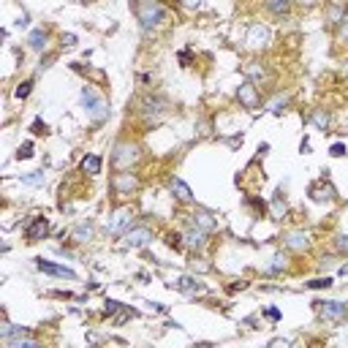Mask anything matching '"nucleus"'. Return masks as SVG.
Segmentation results:
<instances>
[{
    "mask_svg": "<svg viewBox=\"0 0 348 348\" xmlns=\"http://www.w3.org/2000/svg\"><path fill=\"white\" fill-rule=\"evenodd\" d=\"M82 106H84L87 117L96 120V123H101V120L109 115V109H106L104 98L98 96V93L93 90V87H82Z\"/></svg>",
    "mask_w": 348,
    "mask_h": 348,
    "instance_id": "obj_1",
    "label": "nucleus"
},
{
    "mask_svg": "<svg viewBox=\"0 0 348 348\" xmlns=\"http://www.w3.org/2000/svg\"><path fill=\"white\" fill-rule=\"evenodd\" d=\"M136 14H139V22H142L144 28H152V25H158L160 19L166 17V9L158 0H142V3H136Z\"/></svg>",
    "mask_w": 348,
    "mask_h": 348,
    "instance_id": "obj_2",
    "label": "nucleus"
},
{
    "mask_svg": "<svg viewBox=\"0 0 348 348\" xmlns=\"http://www.w3.org/2000/svg\"><path fill=\"white\" fill-rule=\"evenodd\" d=\"M136 158H139V147H136V144H128V142H120V144L115 147V155H112L115 166H120V169L131 166Z\"/></svg>",
    "mask_w": 348,
    "mask_h": 348,
    "instance_id": "obj_3",
    "label": "nucleus"
},
{
    "mask_svg": "<svg viewBox=\"0 0 348 348\" xmlns=\"http://www.w3.org/2000/svg\"><path fill=\"white\" fill-rule=\"evenodd\" d=\"M237 98H239V104H242L245 109H258V104H261V98H258V87L253 84V82H242V84H239Z\"/></svg>",
    "mask_w": 348,
    "mask_h": 348,
    "instance_id": "obj_4",
    "label": "nucleus"
},
{
    "mask_svg": "<svg viewBox=\"0 0 348 348\" xmlns=\"http://www.w3.org/2000/svg\"><path fill=\"white\" fill-rule=\"evenodd\" d=\"M46 231H49V220L41 218V215H36L30 220V226L25 229V237H28V242H38V239L46 237Z\"/></svg>",
    "mask_w": 348,
    "mask_h": 348,
    "instance_id": "obj_5",
    "label": "nucleus"
},
{
    "mask_svg": "<svg viewBox=\"0 0 348 348\" xmlns=\"http://www.w3.org/2000/svg\"><path fill=\"white\" fill-rule=\"evenodd\" d=\"M245 44L253 46V49H258V46H267V44H270V28H264V25H250Z\"/></svg>",
    "mask_w": 348,
    "mask_h": 348,
    "instance_id": "obj_6",
    "label": "nucleus"
},
{
    "mask_svg": "<svg viewBox=\"0 0 348 348\" xmlns=\"http://www.w3.org/2000/svg\"><path fill=\"white\" fill-rule=\"evenodd\" d=\"M38 270L46 272V275H55V278L76 280V272L68 270V267H60V264H55V261H44V258H38Z\"/></svg>",
    "mask_w": 348,
    "mask_h": 348,
    "instance_id": "obj_7",
    "label": "nucleus"
},
{
    "mask_svg": "<svg viewBox=\"0 0 348 348\" xmlns=\"http://www.w3.org/2000/svg\"><path fill=\"white\" fill-rule=\"evenodd\" d=\"M318 305H321L324 318H329V321H343L348 316V305H343V302H318Z\"/></svg>",
    "mask_w": 348,
    "mask_h": 348,
    "instance_id": "obj_8",
    "label": "nucleus"
},
{
    "mask_svg": "<svg viewBox=\"0 0 348 348\" xmlns=\"http://www.w3.org/2000/svg\"><path fill=\"white\" fill-rule=\"evenodd\" d=\"M310 199H313V202H329V199H334V188L326 183V180L313 183L310 185Z\"/></svg>",
    "mask_w": 348,
    "mask_h": 348,
    "instance_id": "obj_9",
    "label": "nucleus"
},
{
    "mask_svg": "<svg viewBox=\"0 0 348 348\" xmlns=\"http://www.w3.org/2000/svg\"><path fill=\"white\" fill-rule=\"evenodd\" d=\"M131 218H133V212L128 210V207H123V210H117L115 215H112V220H109V231L112 234H120L125 229V226L131 223Z\"/></svg>",
    "mask_w": 348,
    "mask_h": 348,
    "instance_id": "obj_10",
    "label": "nucleus"
},
{
    "mask_svg": "<svg viewBox=\"0 0 348 348\" xmlns=\"http://www.w3.org/2000/svg\"><path fill=\"white\" fill-rule=\"evenodd\" d=\"M152 239V234L147 229H128V234H125V242H128L131 247H142Z\"/></svg>",
    "mask_w": 348,
    "mask_h": 348,
    "instance_id": "obj_11",
    "label": "nucleus"
},
{
    "mask_svg": "<svg viewBox=\"0 0 348 348\" xmlns=\"http://www.w3.org/2000/svg\"><path fill=\"white\" fill-rule=\"evenodd\" d=\"M169 188H171V193H174V196L180 199V202H191V199H193L191 188H188V185H185V183H183V180H180V177H171Z\"/></svg>",
    "mask_w": 348,
    "mask_h": 348,
    "instance_id": "obj_12",
    "label": "nucleus"
},
{
    "mask_svg": "<svg viewBox=\"0 0 348 348\" xmlns=\"http://www.w3.org/2000/svg\"><path fill=\"white\" fill-rule=\"evenodd\" d=\"M115 188H117V193L136 191V177H133V174H117V177H115Z\"/></svg>",
    "mask_w": 348,
    "mask_h": 348,
    "instance_id": "obj_13",
    "label": "nucleus"
},
{
    "mask_svg": "<svg viewBox=\"0 0 348 348\" xmlns=\"http://www.w3.org/2000/svg\"><path fill=\"white\" fill-rule=\"evenodd\" d=\"M193 226H196V229H202V231H215L218 229L215 218H210L207 212H196V215H193Z\"/></svg>",
    "mask_w": 348,
    "mask_h": 348,
    "instance_id": "obj_14",
    "label": "nucleus"
},
{
    "mask_svg": "<svg viewBox=\"0 0 348 348\" xmlns=\"http://www.w3.org/2000/svg\"><path fill=\"white\" fill-rule=\"evenodd\" d=\"M174 289H180V291H185V294H193V291H202V286H199L196 283V280H193V278H188V275H185V278H177V280H174Z\"/></svg>",
    "mask_w": 348,
    "mask_h": 348,
    "instance_id": "obj_15",
    "label": "nucleus"
},
{
    "mask_svg": "<svg viewBox=\"0 0 348 348\" xmlns=\"http://www.w3.org/2000/svg\"><path fill=\"white\" fill-rule=\"evenodd\" d=\"M286 245L294 247V250H302V247H307V234L305 231H291L289 237H286Z\"/></svg>",
    "mask_w": 348,
    "mask_h": 348,
    "instance_id": "obj_16",
    "label": "nucleus"
},
{
    "mask_svg": "<svg viewBox=\"0 0 348 348\" xmlns=\"http://www.w3.org/2000/svg\"><path fill=\"white\" fill-rule=\"evenodd\" d=\"M82 171L84 174H98V171H101V158H98V155H87L82 160Z\"/></svg>",
    "mask_w": 348,
    "mask_h": 348,
    "instance_id": "obj_17",
    "label": "nucleus"
},
{
    "mask_svg": "<svg viewBox=\"0 0 348 348\" xmlns=\"http://www.w3.org/2000/svg\"><path fill=\"white\" fill-rule=\"evenodd\" d=\"M185 239H188V245H191V247H204V231H202V229H196V226H193V229L185 234Z\"/></svg>",
    "mask_w": 348,
    "mask_h": 348,
    "instance_id": "obj_18",
    "label": "nucleus"
},
{
    "mask_svg": "<svg viewBox=\"0 0 348 348\" xmlns=\"http://www.w3.org/2000/svg\"><path fill=\"white\" fill-rule=\"evenodd\" d=\"M28 44H30V49H44V46H46V33L44 30H33L30 38H28Z\"/></svg>",
    "mask_w": 348,
    "mask_h": 348,
    "instance_id": "obj_19",
    "label": "nucleus"
},
{
    "mask_svg": "<svg viewBox=\"0 0 348 348\" xmlns=\"http://www.w3.org/2000/svg\"><path fill=\"white\" fill-rule=\"evenodd\" d=\"M310 120H313V125H316V128H321V131H326V128H329V115H324L321 109L313 112Z\"/></svg>",
    "mask_w": 348,
    "mask_h": 348,
    "instance_id": "obj_20",
    "label": "nucleus"
},
{
    "mask_svg": "<svg viewBox=\"0 0 348 348\" xmlns=\"http://www.w3.org/2000/svg\"><path fill=\"white\" fill-rule=\"evenodd\" d=\"M267 9L275 11V14H286L289 11V0H267Z\"/></svg>",
    "mask_w": 348,
    "mask_h": 348,
    "instance_id": "obj_21",
    "label": "nucleus"
},
{
    "mask_svg": "<svg viewBox=\"0 0 348 348\" xmlns=\"http://www.w3.org/2000/svg\"><path fill=\"white\" fill-rule=\"evenodd\" d=\"M345 11H348V3H340V6H334V9L329 11V19H332V22H334V25H337V22H340V19H343V17H345Z\"/></svg>",
    "mask_w": 348,
    "mask_h": 348,
    "instance_id": "obj_22",
    "label": "nucleus"
},
{
    "mask_svg": "<svg viewBox=\"0 0 348 348\" xmlns=\"http://www.w3.org/2000/svg\"><path fill=\"white\" fill-rule=\"evenodd\" d=\"M25 185H44V174L41 171H33V174H25L22 177Z\"/></svg>",
    "mask_w": 348,
    "mask_h": 348,
    "instance_id": "obj_23",
    "label": "nucleus"
},
{
    "mask_svg": "<svg viewBox=\"0 0 348 348\" xmlns=\"http://www.w3.org/2000/svg\"><path fill=\"white\" fill-rule=\"evenodd\" d=\"M90 234H93V226L87 223V226H79V229L73 231V237H76L79 242H84V239H90Z\"/></svg>",
    "mask_w": 348,
    "mask_h": 348,
    "instance_id": "obj_24",
    "label": "nucleus"
},
{
    "mask_svg": "<svg viewBox=\"0 0 348 348\" xmlns=\"http://www.w3.org/2000/svg\"><path fill=\"white\" fill-rule=\"evenodd\" d=\"M30 87H33V82H30V79H25V82L14 90V96H17V98H28V96H30Z\"/></svg>",
    "mask_w": 348,
    "mask_h": 348,
    "instance_id": "obj_25",
    "label": "nucleus"
},
{
    "mask_svg": "<svg viewBox=\"0 0 348 348\" xmlns=\"http://www.w3.org/2000/svg\"><path fill=\"white\" fill-rule=\"evenodd\" d=\"M307 286H310V289H329L332 280H329V278H318V280H310Z\"/></svg>",
    "mask_w": 348,
    "mask_h": 348,
    "instance_id": "obj_26",
    "label": "nucleus"
},
{
    "mask_svg": "<svg viewBox=\"0 0 348 348\" xmlns=\"http://www.w3.org/2000/svg\"><path fill=\"white\" fill-rule=\"evenodd\" d=\"M30 155H33V144H30V142H25L22 147H19L17 158H30Z\"/></svg>",
    "mask_w": 348,
    "mask_h": 348,
    "instance_id": "obj_27",
    "label": "nucleus"
},
{
    "mask_svg": "<svg viewBox=\"0 0 348 348\" xmlns=\"http://www.w3.org/2000/svg\"><path fill=\"white\" fill-rule=\"evenodd\" d=\"M329 152H332L334 158H340V155H345V147H343V144H332V150H329Z\"/></svg>",
    "mask_w": 348,
    "mask_h": 348,
    "instance_id": "obj_28",
    "label": "nucleus"
},
{
    "mask_svg": "<svg viewBox=\"0 0 348 348\" xmlns=\"http://www.w3.org/2000/svg\"><path fill=\"white\" fill-rule=\"evenodd\" d=\"M280 267H286V256H280V253H278V256H275V264H272V270H280Z\"/></svg>",
    "mask_w": 348,
    "mask_h": 348,
    "instance_id": "obj_29",
    "label": "nucleus"
},
{
    "mask_svg": "<svg viewBox=\"0 0 348 348\" xmlns=\"http://www.w3.org/2000/svg\"><path fill=\"white\" fill-rule=\"evenodd\" d=\"M44 131H46V125L41 120H36V123H33V133H44Z\"/></svg>",
    "mask_w": 348,
    "mask_h": 348,
    "instance_id": "obj_30",
    "label": "nucleus"
},
{
    "mask_svg": "<svg viewBox=\"0 0 348 348\" xmlns=\"http://www.w3.org/2000/svg\"><path fill=\"white\" fill-rule=\"evenodd\" d=\"M283 212H286V204L280 199H275V215H283Z\"/></svg>",
    "mask_w": 348,
    "mask_h": 348,
    "instance_id": "obj_31",
    "label": "nucleus"
},
{
    "mask_svg": "<svg viewBox=\"0 0 348 348\" xmlns=\"http://www.w3.org/2000/svg\"><path fill=\"white\" fill-rule=\"evenodd\" d=\"M63 44L65 46H73V44H76V36H63Z\"/></svg>",
    "mask_w": 348,
    "mask_h": 348,
    "instance_id": "obj_32",
    "label": "nucleus"
},
{
    "mask_svg": "<svg viewBox=\"0 0 348 348\" xmlns=\"http://www.w3.org/2000/svg\"><path fill=\"white\" fill-rule=\"evenodd\" d=\"M337 247H340V250H348V237H340V242H337Z\"/></svg>",
    "mask_w": 348,
    "mask_h": 348,
    "instance_id": "obj_33",
    "label": "nucleus"
},
{
    "mask_svg": "<svg viewBox=\"0 0 348 348\" xmlns=\"http://www.w3.org/2000/svg\"><path fill=\"white\" fill-rule=\"evenodd\" d=\"M267 316H270L272 321H278V318H280V313L275 310V307H272V310H267Z\"/></svg>",
    "mask_w": 348,
    "mask_h": 348,
    "instance_id": "obj_34",
    "label": "nucleus"
},
{
    "mask_svg": "<svg viewBox=\"0 0 348 348\" xmlns=\"http://www.w3.org/2000/svg\"><path fill=\"white\" fill-rule=\"evenodd\" d=\"M199 3L202 0H185V6H191V9H199Z\"/></svg>",
    "mask_w": 348,
    "mask_h": 348,
    "instance_id": "obj_35",
    "label": "nucleus"
},
{
    "mask_svg": "<svg viewBox=\"0 0 348 348\" xmlns=\"http://www.w3.org/2000/svg\"><path fill=\"white\" fill-rule=\"evenodd\" d=\"M340 275H345V278H348V267H343V270H340Z\"/></svg>",
    "mask_w": 348,
    "mask_h": 348,
    "instance_id": "obj_36",
    "label": "nucleus"
}]
</instances>
